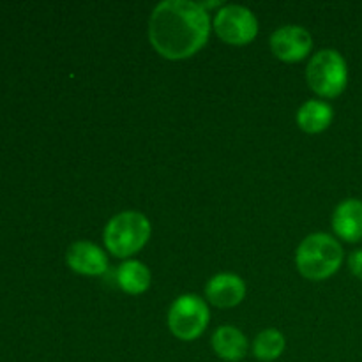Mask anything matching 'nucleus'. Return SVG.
Here are the masks:
<instances>
[{"label":"nucleus","mask_w":362,"mask_h":362,"mask_svg":"<svg viewBox=\"0 0 362 362\" xmlns=\"http://www.w3.org/2000/svg\"><path fill=\"white\" fill-rule=\"evenodd\" d=\"M211 34V20L202 4L165 0L148 20V39L156 52L168 60H184L200 52Z\"/></svg>","instance_id":"obj_1"},{"label":"nucleus","mask_w":362,"mask_h":362,"mask_svg":"<svg viewBox=\"0 0 362 362\" xmlns=\"http://www.w3.org/2000/svg\"><path fill=\"white\" fill-rule=\"evenodd\" d=\"M343 262V247L327 233L308 235L299 244L296 264L300 274L311 281H322L338 272Z\"/></svg>","instance_id":"obj_2"},{"label":"nucleus","mask_w":362,"mask_h":362,"mask_svg":"<svg viewBox=\"0 0 362 362\" xmlns=\"http://www.w3.org/2000/svg\"><path fill=\"white\" fill-rule=\"evenodd\" d=\"M151 232V223L141 212H120L106 225L105 246L113 257L127 258L147 244Z\"/></svg>","instance_id":"obj_3"},{"label":"nucleus","mask_w":362,"mask_h":362,"mask_svg":"<svg viewBox=\"0 0 362 362\" xmlns=\"http://www.w3.org/2000/svg\"><path fill=\"white\" fill-rule=\"evenodd\" d=\"M308 85L320 98H338L349 83V67L336 49H322L306 67Z\"/></svg>","instance_id":"obj_4"},{"label":"nucleus","mask_w":362,"mask_h":362,"mask_svg":"<svg viewBox=\"0 0 362 362\" xmlns=\"http://www.w3.org/2000/svg\"><path fill=\"white\" fill-rule=\"evenodd\" d=\"M211 313L200 297L186 293L173 300L168 311V327L175 338L182 341H194L207 329Z\"/></svg>","instance_id":"obj_5"},{"label":"nucleus","mask_w":362,"mask_h":362,"mask_svg":"<svg viewBox=\"0 0 362 362\" xmlns=\"http://www.w3.org/2000/svg\"><path fill=\"white\" fill-rule=\"evenodd\" d=\"M214 30L228 45L244 46L257 37L258 21L247 7L225 6L216 14Z\"/></svg>","instance_id":"obj_6"},{"label":"nucleus","mask_w":362,"mask_h":362,"mask_svg":"<svg viewBox=\"0 0 362 362\" xmlns=\"http://www.w3.org/2000/svg\"><path fill=\"white\" fill-rule=\"evenodd\" d=\"M311 46V34L299 25H285L271 35L272 53L283 62H299L308 57Z\"/></svg>","instance_id":"obj_7"},{"label":"nucleus","mask_w":362,"mask_h":362,"mask_svg":"<svg viewBox=\"0 0 362 362\" xmlns=\"http://www.w3.org/2000/svg\"><path fill=\"white\" fill-rule=\"evenodd\" d=\"M71 271L81 276H101L108 271V257L105 251L88 240H76L66 253Z\"/></svg>","instance_id":"obj_8"},{"label":"nucleus","mask_w":362,"mask_h":362,"mask_svg":"<svg viewBox=\"0 0 362 362\" xmlns=\"http://www.w3.org/2000/svg\"><path fill=\"white\" fill-rule=\"evenodd\" d=\"M205 297L218 308H233L243 303L246 297V285L239 276L223 272L209 279L205 286Z\"/></svg>","instance_id":"obj_9"},{"label":"nucleus","mask_w":362,"mask_h":362,"mask_svg":"<svg viewBox=\"0 0 362 362\" xmlns=\"http://www.w3.org/2000/svg\"><path fill=\"white\" fill-rule=\"evenodd\" d=\"M332 228L339 239L359 243L362 239V202L356 198L341 202L332 216Z\"/></svg>","instance_id":"obj_10"},{"label":"nucleus","mask_w":362,"mask_h":362,"mask_svg":"<svg viewBox=\"0 0 362 362\" xmlns=\"http://www.w3.org/2000/svg\"><path fill=\"white\" fill-rule=\"evenodd\" d=\"M247 346L250 345H247L246 336L232 325H223V327L216 329V332L212 334V349H214L216 356L221 357L223 361H243L247 354Z\"/></svg>","instance_id":"obj_11"},{"label":"nucleus","mask_w":362,"mask_h":362,"mask_svg":"<svg viewBox=\"0 0 362 362\" xmlns=\"http://www.w3.org/2000/svg\"><path fill=\"white\" fill-rule=\"evenodd\" d=\"M332 122V108L329 103L310 99L297 112V124L304 133L317 134L327 129Z\"/></svg>","instance_id":"obj_12"},{"label":"nucleus","mask_w":362,"mask_h":362,"mask_svg":"<svg viewBox=\"0 0 362 362\" xmlns=\"http://www.w3.org/2000/svg\"><path fill=\"white\" fill-rule=\"evenodd\" d=\"M151 281V271H148L147 265L138 260L126 262L117 271V283L129 296H140V293L147 292Z\"/></svg>","instance_id":"obj_13"},{"label":"nucleus","mask_w":362,"mask_h":362,"mask_svg":"<svg viewBox=\"0 0 362 362\" xmlns=\"http://www.w3.org/2000/svg\"><path fill=\"white\" fill-rule=\"evenodd\" d=\"M285 352V336L276 329H267L260 332L255 339L253 354L258 361L272 362Z\"/></svg>","instance_id":"obj_14"},{"label":"nucleus","mask_w":362,"mask_h":362,"mask_svg":"<svg viewBox=\"0 0 362 362\" xmlns=\"http://www.w3.org/2000/svg\"><path fill=\"white\" fill-rule=\"evenodd\" d=\"M349 267L354 276H357V278L362 279V250L352 253V257H350L349 260Z\"/></svg>","instance_id":"obj_15"}]
</instances>
